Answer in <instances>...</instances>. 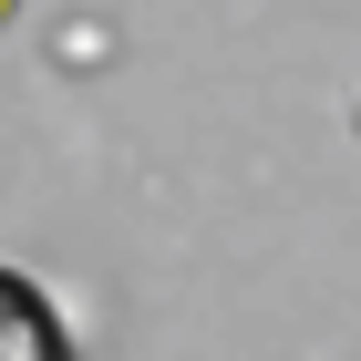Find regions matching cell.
Listing matches in <instances>:
<instances>
[{
	"mask_svg": "<svg viewBox=\"0 0 361 361\" xmlns=\"http://www.w3.org/2000/svg\"><path fill=\"white\" fill-rule=\"evenodd\" d=\"M0 361H73V331H62V310L42 300L21 269H0Z\"/></svg>",
	"mask_w": 361,
	"mask_h": 361,
	"instance_id": "obj_1",
	"label": "cell"
},
{
	"mask_svg": "<svg viewBox=\"0 0 361 361\" xmlns=\"http://www.w3.org/2000/svg\"><path fill=\"white\" fill-rule=\"evenodd\" d=\"M11 11H21V0H0V21H11Z\"/></svg>",
	"mask_w": 361,
	"mask_h": 361,
	"instance_id": "obj_2",
	"label": "cell"
},
{
	"mask_svg": "<svg viewBox=\"0 0 361 361\" xmlns=\"http://www.w3.org/2000/svg\"><path fill=\"white\" fill-rule=\"evenodd\" d=\"M351 124H361V104H351Z\"/></svg>",
	"mask_w": 361,
	"mask_h": 361,
	"instance_id": "obj_3",
	"label": "cell"
}]
</instances>
